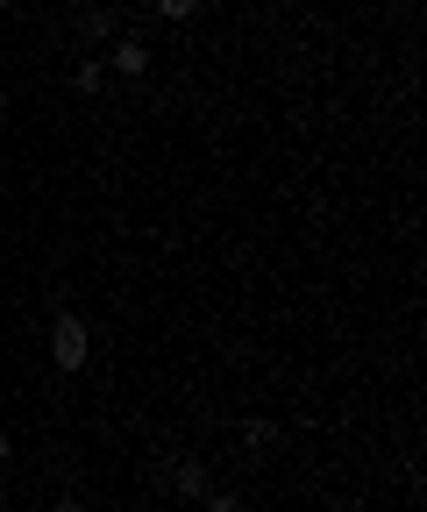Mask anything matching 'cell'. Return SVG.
I'll return each instance as SVG.
<instances>
[{"mask_svg": "<svg viewBox=\"0 0 427 512\" xmlns=\"http://www.w3.org/2000/svg\"><path fill=\"white\" fill-rule=\"evenodd\" d=\"M50 512H86V505H79V498H57V505H50Z\"/></svg>", "mask_w": 427, "mask_h": 512, "instance_id": "obj_10", "label": "cell"}, {"mask_svg": "<svg viewBox=\"0 0 427 512\" xmlns=\"http://www.w3.org/2000/svg\"><path fill=\"white\" fill-rule=\"evenodd\" d=\"M242 448H250V456H271V448H278V427H271V420H242Z\"/></svg>", "mask_w": 427, "mask_h": 512, "instance_id": "obj_5", "label": "cell"}, {"mask_svg": "<svg viewBox=\"0 0 427 512\" xmlns=\"http://www.w3.org/2000/svg\"><path fill=\"white\" fill-rule=\"evenodd\" d=\"M8 463H15V434H8V427H0V470H8Z\"/></svg>", "mask_w": 427, "mask_h": 512, "instance_id": "obj_9", "label": "cell"}, {"mask_svg": "<svg viewBox=\"0 0 427 512\" xmlns=\"http://www.w3.org/2000/svg\"><path fill=\"white\" fill-rule=\"evenodd\" d=\"M157 484H164L171 498H207V491H214L207 463H193V456H178V463H164V470H157Z\"/></svg>", "mask_w": 427, "mask_h": 512, "instance_id": "obj_2", "label": "cell"}, {"mask_svg": "<svg viewBox=\"0 0 427 512\" xmlns=\"http://www.w3.org/2000/svg\"><path fill=\"white\" fill-rule=\"evenodd\" d=\"M200 505H207V512H242V498H214V491H207Z\"/></svg>", "mask_w": 427, "mask_h": 512, "instance_id": "obj_8", "label": "cell"}, {"mask_svg": "<svg viewBox=\"0 0 427 512\" xmlns=\"http://www.w3.org/2000/svg\"><path fill=\"white\" fill-rule=\"evenodd\" d=\"M72 86H79V93H107V64H100V57H86Z\"/></svg>", "mask_w": 427, "mask_h": 512, "instance_id": "obj_6", "label": "cell"}, {"mask_svg": "<svg viewBox=\"0 0 427 512\" xmlns=\"http://www.w3.org/2000/svg\"><path fill=\"white\" fill-rule=\"evenodd\" d=\"M114 72L121 79H143L150 72V43L143 36H114Z\"/></svg>", "mask_w": 427, "mask_h": 512, "instance_id": "obj_3", "label": "cell"}, {"mask_svg": "<svg viewBox=\"0 0 427 512\" xmlns=\"http://www.w3.org/2000/svg\"><path fill=\"white\" fill-rule=\"evenodd\" d=\"M86 356H93L86 313H57V320H50V363H57V370H86Z\"/></svg>", "mask_w": 427, "mask_h": 512, "instance_id": "obj_1", "label": "cell"}, {"mask_svg": "<svg viewBox=\"0 0 427 512\" xmlns=\"http://www.w3.org/2000/svg\"><path fill=\"white\" fill-rule=\"evenodd\" d=\"M157 15H164V22H193L200 0H157Z\"/></svg>", "mask_w": 427, "mask_h": 512, "instance_id": "obj_7", "label": "cell"}, {"mask_svg": "<svg viewBox=\"0 0 427 512\" xmlns=\"http://www.w3.org/2000/svg\"><path fill=\"white\" fill-rule=\"evenodd\" d=\"M114 29H121V22H114V8H79V36H86V43H107Z\"/></svg>", "mask_w": 427, "mask_h": 512, "instance_id": "obj_4", "label": "cell"}]
</instances>
